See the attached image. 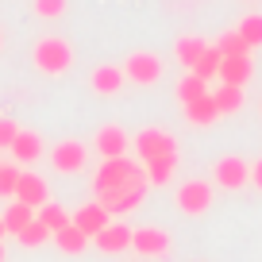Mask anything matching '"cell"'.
Segmentation results:
<instances>
[{"mask_svg":"<svg viewBox=\"0 0 262 262\" xmlns=\"http://www.w3.org/2000/svg\"><path fill=\"white\" fill-rule=\"evenodd\" d=\"M35 70L47 77H62L70 66H74V47L66 39H58V35H42L39 42H35Z\"/></svg>","mask_w":262,"mask_h":262,"instance_id":"1","label":"cell"},{"mask_svg":"<svg viewBox=\"0 0 262 262\" xmlns=\"http://www.w3.org/2000/svg\"><path fill=\"white\" fill-rule=\"evenodd\" d=\"M147 185H150V181H147V170H143V173H135L127 185L112 189V193L97 196V201L104 205V212L112 216V220H120V216H127L131 208H139V205H143V196H147Z\"/></svg>","mask_w":262,"mask_h":262,"instance_id":"2","label":"cell"},{"mask_svg":"<svg viewBox=\"0 0 262 262\" xmlns=\"http://www.w3.org/2000/svg\"><path fill=\"white\" fill-rule=\"evenodd\" d=\"M135 173H143V162H131L127 155H120V158H104V162H100V170H97V178H93V193L104 196V193H112V189L127 185Z\"/></svg>","mask_w":262,"mask_h":262,"instance_id":"3","label":"cell"},{"mask_svg":"<svg viewBox=\"0 0 262 262\" xmlns=\"http://www.w3.org/2000/svg\"><path fill=\"white\" fill-rule=\"evenodd\" d=\"M123 77H127L131 85H158L162 81V58L155 54V50H135V54H127V62L120 66Z\"/></svg>","mask_w":262,"mask_h":262,"instance_id":"4","label":"cell"},{"mask_svg":"<svg viewBox=\"0 0 262 262\" xmlns=\"http://www.w3.org/2000/svg\"><path fill=\"white\" fill-rule=\"evenodd\" d=\"M131 147H135L139 162H150V158H162V155H178V139L162 127H143Z\"/></svg>","mask_w":262,"mask_h":262,"instance_id":"5","label":"cell"},{"mask_svg":"<svg viewBox=\"0 0 262 262\" xmlns=\"http://www.w3.org/2000/svg\"><path fill=\"white\" fill-rule=\"evenodd\" d=\"M85 162H89V150L77 139H62V143L50 147V166H54L58 173H81Z\"/></svg>","mask_w":262,"mask_h":262,"instance_id":"6","label":"cell"},{"mask_svg":"<svg viewBox=\"0 0 262 262\" xmlns=\"http://www.w3.org/2000/svg\"><path fill=\"white\" fill-rule=\"evenodd\" d=\"M212 178H216L220 189H243V185H251V162L239 158V155H224L220 162H216Z\"/></svg>","mask_w":262,"mask_h":262,"instance_id":"7","label":"cell"},{"mask_svg":"<svg viewBox=\"0 0 262 262\" xmlns=\"http://www.w3.org/2000/svg\"><path fill=\"white\" fill-rule=\"evenodd\" d=\"M131 251L147 258H166L170 254V231L162 228H135L131 231Z\"/></svg>","mask_w":262,"mask_h":262,"instance_id":"8","label":"cell"},{"mask_svg":"<svg viewBox=\"0 0 262 262\" xmlns=\"http://www.w3.org/2000/svg\"><path fill=\"white\" fill-rule=\"evenodd\" d=\"M173 201H178V208L185 216H201V212H208V205H212V185H208V181H185Z\"/></svg>","mask_w":262,"mask_h":262,"instance_id":"9","label":"cell"},{"mask_svg":"<svg viewBox=\"0 0 262 262\" xmlns=\"http://www.w3.org/2000/svg\"><path fill=\"white\" fill-rule=\"evenodd\" d=\"M12 201H19V205H27V208L39 212V208L50 201L47 196V181H42L39 173H31V170H19V185H16V196H12Z\"/></svg>","mask_w":262,"mask_h":262,"instance_id":"10","label":"cell"},{"mask_svg":"<svg viewBox=\"0 0 262 262\" xmlns=\"http://www.w3.org/2000/svg\"><path fill=\"white\" fill-rule=\"evenodd\" d=\"M93 243H97L100 254H123L131 247V228H127V224H120V220H112L100 235H93Z\"/></svg>","mask_w":262,"mask_h":262,"instance_id":"11","label":"cell"},{"mask_svg":"<svg viewBox=\"0 0 262 262\" xmlns=\"http://www.w3.org/2000/svg\"><path fill=\"white\" fill-rule=\"evenodd\" d=\"M123 81H127V77H123V70L120 66H97V70H93L89 74V89L97 93V97H116V93L123 89Z\"/></svg>","mask_w":262,"mask_h":262,"instance_id":"12","label":"cell"},{"mask_svg":"<svg viewBox=\"0 0 262 262\" xmlns=\"http://www.w3.org/2000/svg\"><path fill=\"white\" fill-rule=\"evenodd\" d=\"M127 147H131V139H127V131H123L120 123H104V127L97 131L100 158H120V155H127Z\"/></svg>","mask_w":262,"mask_h":262,"instance_id":"13","label":"cell"},{"mask_svg":"<svg viewBox=\"0 0 262 262\" xmlns=\"http://www.w3.org/2000/svg\"><path fill=\"white\" fill-rule=\"evenodd\" d=\"M70 220H74L77 228H81L85 235L93 239V235H100V231H104L108 224H112V216L104 212V205H100V201H93V205H81L74 216H70Z\"/></svg>","mask_w":262,"mask_h":262,"instance_id":"14","label":"cell"},{"mask_svg":"<svg viewBox=\"0 0 262 262\" xmlns=\"http://www.w3.org/2000/svg\"><path fill=\"white\" fill-rule=\"evenodd\" d=\"M251 74H254V62H251V54H235V58H224L220 62V81L224 85H239L243 89L247 81H251Z\"/></svg>","mask_w":262,"mask_h":262,"instance_id":"15","label":"cell"},{"mask_svg":"<svg viewBox=\"0 0 262 262\" xmlns=\"http://www.w3.org/2000/svg\"><path fill=\"white\" fill-rule=\"evenodd\" d=\"M12 158L16 162H24V166H31V162H39L42 158V139H39V131H27V127H19V135L12 139Z\"/></svg>","mask_w":262,"mask_h":262,"instance_id":"16","label":"cell"},{"mask_svg":"<svg viewBox=\"0 0 262 262\" xmlns=\"http://www.w3.org/2000/svg\"><path fill=\"white\" fill-rule=\"evenodd\" d=\"M185 120H189V123H196V127H208V123H216V120H220V108H216L212 93H205L201 100L185 104Z\"/></svg>","mask_w":262,"mask_h":262,"instance_id":"17","label":"cell"},{"mask_svg":"<svg viewBox=\"0 0 262 262\" xmlns=\"http://www.w3.org/2000/svg\"><path fill=\"white\" fill-rule=\"evenodd\" d=\"M205 47H208V42L201 39V35H181V39L173 42V58H178V62L185 66V70H193V66H196V58L205 54Z\"/></svg>","mask_w":262,"mask_h":262,"instance_id":"18","label":"cell"},{"mask_svg":"<svg viewBox=\"0 0 262 262\" xmlns=\"http://www.w3.org/2000/svg\"><path fill=\"white\" fill-rule=\"evenodd\" d=\"M54 243H58V251H62V254H81L85 243H89V235H85V231L70 220L62 231H54Z\"/></svg>","mask_w":262,"mask_h":262,"instance_id":"19","label":"cell"},{"mask_svg":"<svg viewBox=\"0 0 262 262\" xmlns=\"http://www.w3.org/2000/svg\"><path fill=\"white\" fill-rule=\"evenodd\" d=\"M143 170H147V181H150V185H166V181L173 178V170H178V155L150 158V162H143Z\"/></svg>","mask_w":262,"mask_h":262,"instance_id":"20","label":"cell"},{"mask_svg":"<svg viewBox=\"0 0 262 262\" xmlns=\"http://www.w3.org/2000/svg\"><path fill=\"white\" fill-rule=\"evenodd\" d=\"M4 228H8V235H19V231L27 228V224L35 220V208H27V205H19V201H12L8 208H4Z\"/></svg>","mask_w":262,"mask_h":262,"instance_id":"21","label":"cell"},{"mask_svg":"<svg viewBox=\"0 0 262 262\" xmlns=\"http://www.w3.org/2000/svg\"><path fill=\"white\" fill-rule=\"evenodd\" d=\"M212 100H216V108H220V116H235L239 108H243V89L220 81V89L212 93Z\"/></svg>","mask_w":262,"mask_h":262,"instance_id":"22","label":"cell"},{"mask_svg":"<svg viewBox=\"0 0 262 262\" xmlns=\"http://www.w3.org/2000/svg\"><path fill=\"white\" fill-rule=\"evenodd\" d=\"M205 93H208V81H205V77H196V74H185L178 81V100H181V104H193V100H201Z\"/></svg>","mask_w":262,"mask_h":262,"instance_id":"23","label":"cell"},{"mask_svg":"<svg viewBox=\"0 0 262 262\" xmlns=\"http://www.w3.org/2000/svg\"><path fill=\"white\" fill-rule=\"evenodd\" d=\"M220 62H224V54L216 47H205V54L196 58V66L189 70V74H196V77H205V81H212L216 74H220Z\"/></svg>","mask_w":262,"mask_h":262,"instance_id":"24","label":"cell"},{"mask_svg":"<svg viewBox=\"0 0 262 262\" xmlns=\"http://www.w3.org/2000/svg\"><path fill=\"white\" fill-rule=\"evenodd\" d=\"M35 220H39V224H47V231L54 235V231H62L66 224H70V212H66L62 205H50V201H47V205H42L39 212H35Z\"/></svg>","mask_w":262,"mask_h":262,"instance_id":"25","label":"cell"},{"mask_svg":"<svg viewBox=\"0 0 262 262\" xmlns=\"http://www.w3.org/2000/svg\"><path fill=\"white\" fill-rule=\"evenodd\" d=\"M235 31L239 35H243V42H247V47H262V16H258V12H251V16H243V19H239V27H235Z\"/></svg>","mask_w":262,"mask_h":262,"instance_id":"26","label":"cell"},{"mask_svg":"<svg viewBox=\"0 0 262 262\" xmlns=\"http://www.w3.org/2000/svg\"><path fill=\"white\" fill-rule=\"evenodd\" d=\"M212 47L220 50L224 58H235V54H251V47H247V42H243V35H239V31H224L220 39L212 42Z\"/></svg>","mask_w":262,"mask_h":262,"instance_id":"27","label":"cell"},{"mask_svg":"<svg viewBox=\"0 0 262 262\" xmlns=\"http://www.w3.org/2000/svg\"><path fill=\"white\" fill-rule=\"evenodd\" d=\"M16 239H19V247H42V243H47V239H50V231H47V224L31 220V224H27V228L19 231Z\"/></svg>","mask_w":262,"mask_h":262,"instance_id":"28","label":"cell"},{"mask_svg":"<svg viewBox=\"0 0 262 262\" xmlns=\"http://www.w3.org/2000/svg\"><path fill=\"white\" fill-rule=\"evenodd\" d=\"M66 8H70V0H35V16L39 19H58L66 16Z\"/></svg>","mask_w":262,"mask_h":262,"instance_id":"29","label":"cell"},{"mask_svg":"<svg viewBox=\"0 0 262 262\" xmlns=\"http://www.w3.org/2000/svg\"><path fill=\"white\" fill-rule=\"evenodd\" d=\"M16 185H19V166H8L4 162V170H0V196H16Z\"/></svg>","mask_w":262,"mask_h":262,"instance_id":"30","label":"cell"},{"mask_svg":"<svg viewBox=\"0 0 262 262\" xmlns=\"http://www.w3.org/2000/svg\"><path fill=\"white\" fill-rule=\"evenodd\" d=\"M16 135H19V123H16V120H8V116H0V150H8Z\"/></svg>","mask_w":262,"mask_h":262,"instance_id":"31","label":"cell"},{"mask_svg":"<svg viewBox=\"0 0 262 262\" xmlns=\"http://www.w3.org/2000/svg\"><path fill=\"white\" fill-rule=\"evenodd\" d=\"M251 185H254V189L262 193V158H258V162L251 166Z\"/></svg>","mask_w":262,"mask_h":262,"instance_id":"32","label":"cell"},{"mask_svg":"<svg viewBox=\"0 0 262 262\" xmlns=\"http://www.w3.org/2000/svg\"><path fill=\"white\" fill-rule=\"evenodd\" d=\"M4 235H8V228H4V216H0V243H4Z\"/></svg>","mask_w":262,"mask_h":262,"instance_id":"33","label":"cell"},{"mask_svg":"<svg viewBox=\"0 0 262 262\" xmlns=\"http://www.w3.org/2000/svg\"><path fill=\"white\" fill-rule=\"evenodd\" d=\"M0 262H8V251H4V243H0Z\"/></svg>","mask_w":262,"mask_h":262,"instance_id":"34","label":"cell"},{"mask_svg":"<svg viewBox=\"0 0 262 262\" xmlns=\"http://www.w3.org/2000/svg\"><path fill=\"white\" fill-rule=\"evenodd\" d=\"M0 50H4V27H0Z\"/></svg>","mask_w":262,"mask_h":262,"instance_id":"35","label":"cell"},{"mask_svg":"<svg viewBox=\"0 0 262 262\" xmlns=\"http://www.w3.org/2000/svg\"><path fill=\"white\" fill-rule=\"evenodd\" d=\"M0 170H4V162H0Z\"/></svg>","mask_w":262,"mask_h":262,"instance_id":"36","label":"cell"}]
</instances>
